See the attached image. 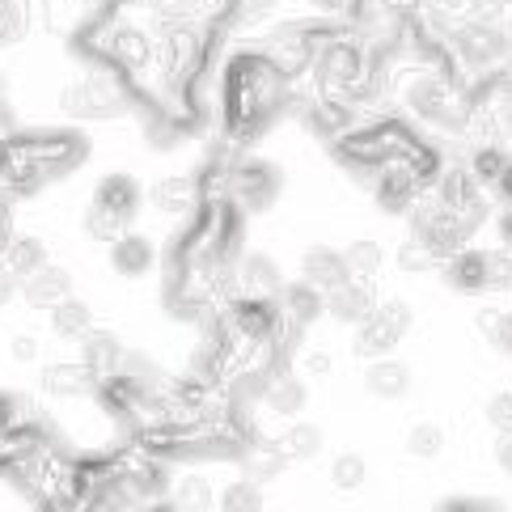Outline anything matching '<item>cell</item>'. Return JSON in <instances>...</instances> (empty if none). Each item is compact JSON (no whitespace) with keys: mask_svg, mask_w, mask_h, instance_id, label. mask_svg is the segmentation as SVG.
<instances>
[{"mask_svg":"<svg viewBox=\"0 0 512 512\" xmlns=\"http://www.w3.org/2000/svg\"><path fill=\"white\" fill-rule=\"evenodd\" d=\"M153 242L144 233H123V237H115L111 242V267L119 271V276H127V280H136V276H144V271L153 267Z\"/></svg>","mask_w":512,"mask_h":512,"instance_id":"9","label":"cell"},{"mask_svg":"<svg viewBox=\"0 0 512 512\" xmlns=\"http://www.w3.org/2000/svg\"><path fill=\"white\" fill-rule=\"evenodd\" d=\"M233 191H237V199H242L246 208H267L271 199H276V191H280V174H276V166H267V161H246L242 170L233 174Z\"/></svg>","mask_w":512,"mask_h":512,"instance_id":"4","label":"cell"},{"mask_svg":"<svg viewBox=\"0 0 512 512\" xmlns=\"http://www.w3.org/2000/svg\"><path fill=\"white\" fill-rule=\"evenodd\" d=\"M432 512H508L496 496H449V500H441Z\"/></svg>","mask_w":512,"mask_h":512,"instance_id":"27","label":"cell"},{"mask_svg":"<svg viewBox=\"0 0 512 512\" xmlns=\"http://www.w3.org/2000/svg\"><path fill=\"white\" fill-rule=\"evenodd\" d=\"M0 102H5V77H0Z\"/></svg>","mask_w":512,"mask_h":512,"instance_id":"37","label":"cell"},{"mask_svg":"<svg viewBox=\"0 0 512 512\" xmlns=\"http://www.w3.org/2000/svg\"><path fill=\"white\" fill-rule=\"evenodd\" d=\"M364 386L377 398H402L411 390V373H407V364H398V360H377V364H369V373H364Z\"/></svg>","mask_w":512,"mask_h":512,"instance_id":"11","label":"cell"},{"mask_svg":"<svg viewBox=\"0 0 512 512\" xmlns=\"http://www.w3.org/2000/svg\"><path fill=\"white\" fill-rule=\"evenodd\" d=\"M508 127H512V111H508Z\"/></svg>","mask_w":512,"mask_h":512,"instance_id":"38","label":"cell"},{"mask_svg":"<svg viewBox=\"0 0 512 512\" xmlns=\"http://www.w3.org/2000/svg\"><path fill=\"white\" fill-rule=\"evenodd\" d=\"M491 419H496L500 428H512V394H504V398H496L491 402V411H487Z\"/></svg>","mask_w":512,"mask_h":512,"instance_id":"32","label":"cell"},{"mask_svg":"<svg viewBox=\"0 0 512 512\" xmlns=\"http://www.w3.org/2000/svg\"><path fill=\"white\" fill-rule=\"evenodd\" d=\"M479 322H483L487 339L496 343L504 356H512V309H487V314H483Z\"/></svg>","mask_w":512,"mask_h":512,"instance_id":"23","label":"cell"},{"mask_svg":"<svg viewBox=\"0 0 512 512\" xmlns=\"http://www.w3.org/2000/svg\"><path fill=\"white\" fill-rule=\"evenodd\" d=\"M51 326H56V335L64 339H77V335H89V305L68 297L64 305L51 309Z\"/></svg>","mask_w":512,"mask_h":512,"instance_id":"17","label":"cell"},{"mask_svg":"<svg viewBox=\"0 0 512 512\" xmlns=\"http://www.w3.org/2000/svg\"><path fill=\"white\" fill-rule=\"evenodd\" d=\"M445 284L457 292H491V254L487 250H457L445 259Z\"/></svg>","mask_w":512,"mask_h":512,"instance_id":"2","label":"cell"},{"mask_svg":"<svg viewBox=\"0 0 512 512\" xmlns=\"http://www.w3.org/2000/svg\"><path fill=\"white\" fill-rule=\"evenodd\" d=\"M191 195H195V187H191V178H161L157 187H153V208L157 212H170V216H178V212H187L191 208Z\"/></svg>","mask_w":512,"mask_h":512,"instance_id":"16","label":"cell"},{"mask_svg":"<svg viewBox=\"0 0 512 512\" xmlns=\"http://www.w3.org/2000/svg\"><path fill=\"white\" fill-rule=\"evenodd\" d=\"M119 360H123V347L115 343V335H106V331L85 335V343H81V364H89L94 373H119Z\"/></svg>","mask_w":512,"mask_h":512,"instance_id":"14","label":"cell"},{"mask_svg":"<svg viewBox=\"0 0 512 512\" xmlns=\"http://www.w3.org/2000/svg\"><path fill=\"white\" fill-rule=\"evenodd\" d=\"M284 309L292 314V322H314L322 309H326V292L314 288L309 280H301V284L284 288Z\"/></svg>","mask_w":512,"mask_h":512,"instance_id":"15","label":"cell"},{"mask_svg":"<svg viewBox=\"0 0 512 512\" xmlns=\"http://www.w3.org/2000/svg\"><path fill=\"white\" fill-rule=\"evenodd\" d=\"M242 284H246V297H276V292H284L276 263L263 259V254H250L242 263Z\"/></svg>","mask_w":512,"mask_h":512,"instance_id":"12","label":"cell"},{"mask_svg":"<svg viewBox=\"0 0 512 512\" xmlns=\"http://www.w3.org/2000/svg\"><path fill=\"white\" fill-rule=\"evenodd\" d=\"M331 479H335V487H343V491L360 487V483H364V457H360V453H343L339 462H335V470H331Z\"/></svg>","mask_w":512,"mask_h":512,"instance_id":"28","label":"cell"},{"mask_svg":"<svg viewBox=\"0 0 512 512\" xmlns=\"http://www.w3.org/2000/svg\"><path fill=\"white\" fill-rule=\"evenodd\" d=\"M0 259H5L22 280H30L34 271L47 267V246L39 242V237H9V250L0 254Z\"/></svg>","mask_w":512,"mask_h":512,"instance_id":"13","label":"cell"},{"mask_svg":"<svg viewBox=\"0 0 512 512\" xmlns=\"http://www.w3.org/2000/svg\"><path fill=\"white\" fill-rule=\"evenodd\" d=\"M13 140V111L5 102H0V149H5V144Z\"/></svg>","mask_w":512,"mask_h":512,"instance_id":"33","label":"cell"},{"mask_svg":"<svg viewBox=\"0 0 512 512\" xmlns=\"http://www.w3.org/2000/svg\"><path fill=\"white\" fill-rule=\"evenodd\" d=\"M301 280H309V284L322 288V292H331V288H339L343 280H352V271H347L343 250L309 246V250H305V259H301Z\"/></svg>","mask_w":512,"mask_h":512,"instance_id":"5","label":"cell"},{"mask_svg":"<svg viewBox=\"0 0 512 512\" xmlns=\"http://www.w3.org/2000/svg\"><path fill=\"white\" fill-rule=\"evenodd\" d=\"M208 500H212V491H208V483L199 479V474H187V479L174 487V504L182 512H208Z\"/></svg>","mask_w":512,"mask_h":512,"instance_id":"22","label":"cell"},{"mask_svg":"<svg viewBox=\"0 0 512 512\" xmlns=\"http://www.w3.org/2000/svg\"><path fill=\"white\" fill-rule=\"evenodd\" d=\"M13 356L17 360H34V356H39V343H34V339H17L13 343Z\"/></svg>","mask_w":512,"mask_h":512,"instance_id":"34","label":"cell"},{"mask_svg":"<svg viewBox=\"0 0 512 512\" xmlns=\"http://www.w3.org/2000/svg\"><path fill=\"white\" fill-rule=\"evenodd\" d=\"M496 191H500V199H508V204H512V157H508V166H504V174L496 178Z\"/></svg>","mask_w":512,"mask_h":512,"instance_id":"35","label":"cell"},{"mask_svg":"<svg viewBox=\"0 0 512 512\" xmlns=\"http://www.w3.org/2000/svg\"><path fill=\"white\" fill-rule=\"evenodd\" d=\"M271 407H280V411H297L301 407V386L292 377H284V381H276L271 386Z\"/></svg>","mask_w":512,"mask_h":512,"instance_id":"29","label":"cell"},{"mask_svg":"<svg viewBox=\"0 0 512 512\" xmlns=\"http://www.w3.org/2000/svg\"><path fill=\"white\" fill-rule=\"evenodd\" d=\"M26 0H0V47L17 43L26 34Z\"/></svg>","mask_w":512,"mask_h":512,"instance_id":"20","label":"cell"},{"mask_svg":"<svg viewBox=\"0 0 512 512\" xmlns=\"http://www.w3.org/2000/svg\"><path fill=\"white\" fill-rule=\"evenodd\" d=\"M22 297L34 305V309H56L72 297V276L64 267H43V271H34L30 280H22Z\"/></svg>","mask_w":512,"mask_h":512,"instance_id":"6","label":"cell"},{"mask_svg":"<svg viewBox=\"0 0 512 512\" xmlns=\"http://www.w3.org/2000/svg\"><path fill=\"white\" fill-rule=\"evenodd\" d=\"M343 259H347V271H352L356 280H369L381 267V246L377 242H352L343 250Z\"/></svg>","mask_w":512,"mask_h":512,"instance_id":"19","label":"cell"},{"mask_svg":"<svg viewBox=\"0 0 512 512\" xmlns=\"http://www.w3.org/2000/svg\"><path fill=\"white\" fill-rule=\"evenodd\" d=\"M326 309H331V314L339 318V322H364L377 309V301H373V292H369V284L364 280H343L339 288H331L326 292Z\"/></svg>","mask_w":512,"mask_h":512,"instance_id":"8","label":"cell"},{"mask_svg":"<svg viewBox=\"0 0 512 512\" xmlns=\"http://www.w3.org/2000/svg\"><path fill=\"white\" fill-rule=\"evenodd\" d=\"M94 381V369L89 364H56V369L47 373V386L56 390V394H72V390H81Z\"/></svg>","mask_w":512,"mask_h":512,"instance_id":"21","label":"cell"},{"mask_svg":"<svg viewBox=\"0 0 512 512\" xmlns=\"http://www.w3.org/2000/svg\"><path fill=\"white\" fill-rule=\"evenodd\" d=\"M221 512H263V491L254 483H233L221 500Z\"/></svg>","mask_w":512,"mask_h":512,"instance_id":"25","label":"cell"},{"mask_svg":"<svg viewBox=\"0 0 512 512\" xmlns=\"http://www.w3.org/2000/svg\"><path fill=\"white\" fill-rule=\"evenodd\" d=\"M496 462L504 474H512V428L500 432V441H496Z\"/></svg>","mask_w":512,"mask_h":512,"instance_id":"31","label":"cell"},{"mask_svg":"<svg viewBox=\"0 0 512 512\" xmlns=\"http://www.w3.org/2000/svg\"><path fill=\"white\" fill-rule=\"evenodd\" d=\"M64 111L81 119H111L127 111V94L115 68H94L85 72L77 85L64 89Z\"/></svg>","mask_w":512,"mask_h":512,"instance_id":"1","label":"cell"},{"mask_svg":"<svg viewBox=\"0 0 512 512\" xmlns=\"http://www.w3.org/2000/svg\"><path fill=\"white\" fill-rule=\"evenodd\" d=\"M17 292H22V276H17V271L0 259V305H9Z\"/></svg>","mask_w":512,"mask_h":512,"instance_id":"30","label":"cell"},{"mask_svg":"<svg viewBox=\"0 0 512 512\" xmlns=\"http://www.w3.org/2000/svg\"><path fill=\"white\" fill-rule=\"evenodd\" d=\"M407 322H411V314L402 305H377L369 318H364L360 326V352L369 356V352H386L390 343H398V335L407 331Z\"/></svg>","mask_w":512,"mask_h":512,"instance_id":"3","label":"cell"},{"mask_svg":"<svg viewBox=\"0 0 512 512\" xmlns=\"http://www.w3.org/2000/svg\"><path fill=\"white\" fill-rule=\"evenodd\" d=\"M441 445H445V432L436 428V424H419V428H411V436H407V449H411L415 457H436V453H441Z\"/></svg>","mask_w":512,"mask_h":512,"instance_id":"26","label":"cell"},{"mask_svg":"<svg viewBox=\"0 0 512 512\" xmlns=\"http://www.w3.org/2000/svg\"><path fill=\"white\" fill-rule=\"evenodd\" d=\"M94 204L111 208L115 216H123V221L132 225L136 212H140V187H136V178H127V174H106V178L98 182V191H94Z\"/></svg>","mask_w":512,"mask_h":512,"instance_id":"10","label":"cell"},{"mask_svg":"<svg viewBox=\"0 0 512 512\" xmlns=\"http://www.w3.org/2000/svg\"><path fill=\"white\" fill-rule=\"evenodd\" d=\"M500 233H504V246L512 250V208L504 212V221H500Z\"/></svg>","mask_w":512,"mask_h":512,"instance_id":"36","label":"cell"},{"mask_svg":"<svg viewBox=\"0 0 512 512\" xmlns=\"http://www.w3.org/2000/svg\"><path fill=\"white\" fill-rule=\"evenodd\" d=\"M233 326L250 339H267L280 326V305L271 297H237L233 301Z\"/></svg>","mask_w":512,"mask_h":512,"instance_id":"7","label":"cell"},{"mask_svg":"<svg viewBox=\"0 0 512 512\" xmlns=\"http://www.w3.org/2000/svg\"><path fill=\"white\" fill-rule=\"evenodd\" d=\"M504 166H508V153H500V149H479L474 153V161H470V174L479 178V182H487V187H496V178L504 174Z\"/></svg>","mask_w":512,"mask_h":512,"instance_id":"24","label":"cell"},{"mask_svg":"<svg viewBox=\"0 0 512 512\" xmlns=\"http://www.w3.org/2000/svg\"><path fill=\"white\" fill-rule=\"evenodd\" d=\"M81 225H85V233L94 237V242H115V237L127 233V221H123V216H115L111 208H102V204H89Z\"/></svg>","mask_w":512,"mask_h":512,"instance_id":"18","label":"cell"}]
</instances>
